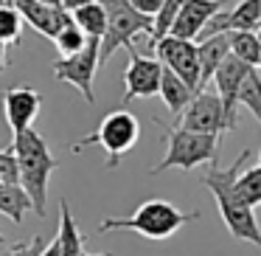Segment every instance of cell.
<instances>
[{
    "mask_svg": "<svg viewBox=\"0 0 261 256\" xmlns=\"http://www.w3.org/2000/svg\"><path fill=\"white\" fill-rule=\"evenodd\" d=\"M247 158H250V149H244L227 169H219L216 164H211L202 175V186L214 194L216 208H219V217L225 222L227 234L236 242H250L261 250V225L255 220V211L236 189V180L242 175Z\"/></svg>",
    "mask_w": 261,
    "mask_h": 256,
    "instance_id": "6da1fadb",
    "label": "cell"
},
{
    "mask_svg": "<svg viewBox=\"0 0 261 256\" xmlns=\"http://www.w3.org/2000/svg\"><path fill=\"white\" fill-rule=\"evenodd\" d=\"M12 149L17 155V164H20V186L25 189L31 200V208L37 211L40 217H45L48 211V183H51V175L57 169V158L51 155V147L48 141L34 130L17 132L12 141Z\"/></svg>",
    "mask_w": 261,
    "mask_h": 256,
    "instance_id": "7a4b0ae2",
    "label": "cell"
},
{
    "mask_svg": "<svg viewBox=\"0 0 261 256\" xmlns=\"http://www.w3.org/2000/svg\"><path fill=\"white\" fill-rule=\"evenodd\" d=\"M199 220V211H180L174 203H169V200H146V203H141L135 211H132L129 217H121V220H115V217H107V220H101V225H98V234H110V231H135L141 234V237L146 239H169L174 237L180 228H186L188 222Z\"/></svg>",
    "mask_w": 261,
    "mask_h": 256,
    "instance_id": "3957f363",
    "label": "cell"
},
{
    "mask_svg": "<svg viewBox=\"0 0 261 256\" xmlns=\"http://www.w3.org/2000/svg\"><path fill=\"white\" fill-rule=\"evenodd\" d=\"M163 138H166V155L158 166H152V175H160L166 169L191 172L197 166H211L219 160V135H205V132L171 127V130L163 132Z\"/></svg>",
    "mask_w": 261,
    "mask_h": 256,
    "instance_id": "277c9868",
    "label": "cell"
},
{
    "mask_svg": "<svg viewBox=\"0 0 261 256\" xmlns=\"http://www.w3.org/2000/svg\"><path fill=\"white\" fill-rule=\"evenodd\" d=\"M138 138H141V121L126 107H121V110H113V113L104 115L90 135L76 141L73 152H82L85 147H101L104 155H107V166L115 169L121 164V158L138 144Z\"/></svg>",
    "mask_w": 261,
    "mask_h": 256,
    "instance_id": "5b68a950",
    "label": "cell"
},
{
    "mask_svg": "<svg viewBox=\"0 0 261 256\" xmlns=\"http://www.w3.org/2000/svg\"><path fill=\"white\" fill-rule=\"evenodd\" d=\"M101 6L107 9V31H104L101 42H98V65L107 62L118 48L135 51L138 34L152 37L154 17L135 12L129 6V0H101Z\"/></svg>",
    "mask_w": 261,
    "mask_h": 256,
    "instance_id": "8992f818",
    "label": "cell"
},
{
    "mask_svg": "<svg viewBox=\"0 0 261 256\" xmlns=\"http://www.w3.org/2000/svg\"><path fill=\"white\" fill-rule=\"evenodd\" d=\"M98 42H101L98 37H87V45L82 48L79 54H73V57H59L51 68L54 76H57L59 82H65V85L76 87V90L85 96L87 104H96L93 76L101 68V65H98Z\"/></svg>",
    "mask_w": 261,
    "mask_h": 256,
    "instance_id": "52a82bcc",
    "label": "cell"
},
{
    "mask_svg": "<svg viewBox=\"0 0 261 256\" xmlns=\"http://www.w3.org/2000/svg\"><path fill=\"white\" fill-rule=\"evenodd\" d=\"M154 57L160 59L163 68H169L171 74H177L194 93L202 90L199 85V57H197V42L194 40H180V37H160L152 42Z\"/></svg>",
    "mask_w": 261,
    "mask_h": 256,
    "instance_id": "ba28073f",
    "label": "cell"
},
{
    "mask_svg": "<svg viewBox=\"0 0 261 256\" xmlns=\"http://www.w3.org/2000/svg\"><path fill=\"white\" fill-rule=\"evenodd\" d=\"M182 130L191 132H205V135H219L227 132V121H225V107H222L219 96L211 90H199L194 93V99L188 102V107L180 113V124Z\"/></svg>",
    "mask_w": 261,
    "mask_h": 256,
    "instance_id": "9c48e42d",
    "label": "cell"
},
{
    "mask_svg": "<svg viewBox=\"0 0 261 256\" xmlns=\"http://www.w3.org/2000/svg\"><path fill=\"white\" fill-rule=\"evenodd\" d=\"M160 76H163V65L158 57H141L138 51H129V65L124 71V104L135 102V99L158 96Z\"/></svg>",
    "mask_w": 261,
    "mask_h": 256,
    "instance_id": "30bf717a",
    "label": "cell"
},
{
    "mask_svg": "<svg viewBox=\"0 0 261 256\" xmlns=\"http://www.w3.org/2000/svg\"><path fill=\"white\" fill-rule=\"evenodd\" d=\"M3 110H6V124L12 135H17V132L34 127L37 115L42 110V96L34 87H6L3 90Z\"/></svg>",
    "mask_w": 261,
    "mask_h": 256,
    "instance_id": "8fae6325",
    "label": "cell"
},
{
    "mask_svg": "<svg viewBox=\"0 0 261 256\" xmlns=\"http://www.w3.org/2000/svg\"><path fill=\"white\" fill-rule=\"evenodd\" d=\"M250 65H244L242 59H236L230 54V57L225 59V62L216 68L214 74V82H216V96H219L222 107H225V121H227V132H233L239 127V85H242L244 74H247Z\"/></svg>",
    "mask_w": 261,
    "mask_h": 256,
    "instance_id": "7c38bea8",
    "label": "cell"
},
{
    "mask_svg": "<svg viewBox=\"0 0 261 256\" xmlns=\"http://www.w3.org/2000/svg\"><path fill=\"white\" fill-rule=\"evenodd\" d=\"M12 6L20 12L23 23H29L37 34L48 37V40H54L65 23H70L68 9L54 6V3H42V0H12Z\"/></svg>",
    "mask_w": 261,
    "mask_h": 256,
    "instance_id": "4fadbf2b",
    "label": "cell"
},
{
    "mask_svg": "<svg viewBox=\"0 0 261 256\" xmlns=\"http://www.w3.org/2000/svg\"><path fill=\"white\" fill-rule=\"evenodd\" d=\"M222 9L219 0H182L180 14L171 23V37H180V40H199V34L205 31V26L211 23L216 12Z\"/></svg>",
    "mask_w": 261,
    "mask_h": 256,
    "instance_id": "5bb4252c",
    "label": "cell"
},
{
    "mask_svg": "<svg viewBox=\"0 0 261 256\" xmlns=\"http://www.w3.org/2000/svg\"><path fill=\"white\" fill-rule=\"evenodd\" d=\"M258 23H261V0H242L230 12L219 9L211 17V23L205 26V31L199 34V40L211 34H225V31H255Z\"/></svg>",
    "mask_w": 261,
    "mask_h": 256,
    "instance_id": "9a60e30c",
    "label": "cell"
},
{
    "mask_svg": "<svg viewBox=\"0 0 261 256\" xmlns=\"http://www.w3.org/2000/svg\"><path fill=\"white\" fill-rule=\"evenodd\" d=\"M197 57H199V85H208L214 79L216 68L230 57V31L225 34H211V37H202L197 42Z\"/></svg>",
    "mask_w": 261,
    "mask_h": 256,
    "instance_id": "2e32d148",
    "label": "cell"
},
{
    "mask_svg": "<svg viewBox=\"0 0 261 256\" xmlns=\"http://www.w3.org/2000/svg\"><path fill=\"white\" fill-rule=\"evenodd\" d=\"M158 96L163 99L166 110H169L171 115H180L182 110L188 107V102L194 99V90L186 85V82L180 79L177 74H171L169 68H163V76H160V90Z\"/></svg>",
    "mask_w": 261,
    "mask_h": 256,
    "instance_id": "e0dca14e",
    "label": "cell"
},
{
    "mask_svg": "<svg viewBox=\"0 0 261 256\" xmlns=\"http://www.w3.org/2000/svg\"><path fill=\"white\" fill-rule=\"evenodd\" d=\"M59 250H62V256H82V250H85V237L79 234V228H76V220L73 214H70V205L68 200H59Z\"/></svg>",
    "mask_w": 261,
    "mask_h": 256,
    "instance_id": "ac0fdd59",
    "label": "cell"
},
{
    "mask_svg": "<svg viewBox=\"0 0 261 256\" xmlns=\"http://www.w3.org/2000/svg\"><path fill=\"white\" fill-rule=\"evenodd\" d=\"M70 17H73V23L87 37H98L101 40L104 31H107V9L101 6V0H93V3H85V6L73 9Z\"/></svg>",
    "mask_w": 261,
    "mask_h": 256,
    "instance_id": "d6986e66",
    "label": "cell"
},
{
    "mask_svg": "<svg viewBox=\"0 0 261 256\" xmlns=\"http://www.w3.org/2000/svg\"><path fill=\"white\" fill-rule=\"evenodd\" d=\"M25 211H31V200H29V194H25V189L0 183V214H6L14 225H20Z\"/></svg>",
    "mask_w": 261,
    "mask_h": 256,
    "instance_id": "ffe728a7",
    "label": "cell"
},
{
    "mask_svg": "<svg viewBox=\"0 0 261 256\" xmlns=\"http://www.w3.org/2000/svg\"><path fill=\"white\" fill-rule=\"evenodd\" d=\"M236 102L244 104L255 119H261V71L255 68V65H250L247 74H244L242 85H239Z\"/></svg>",
    "mask_w": 261,
    "mask_h": 256,
    "instance_id": "44dd1931",
    "label": "cell"
},
{
    "mask_svg": "<svg viewBox=\"0 0 261 256\" xmlns=\"http://www.w3.org/2000/svg\"><path fill=\"white\" fill-rule=\"evenodd\" d=\"M230 54L242 59L244 65H255L258 68L261 59V40L255 31H230Z\"/></svg>",
    "mask_w": 261,
    "mask_h": 256,
    "instance_id": "7402d4cb",
    "label": "cell"
},
{
    "mask_svg": "<svg viewBox=\"0 0 261 256\" xmlns=\"http://www.w3.org/2000/svg\"><path fill=\"white\" fill-rule=\"evenodd\" d=\"M0 42L3 45L23 42V17L12 3H0Z\"/></svg>",
    "mask_w": 261,
    "mask_h": 256,
    "instance_id": "603a6c76",
    "label": "cell"
},
{
    "mask_svg": "<svg viewBox=\"0 0 261 256\" xmlns=\"http://www.w3.org/2000/svg\"><path fill=\"white\" fill-rule=\"evenodd\" d=\"M51 42L57 45L59 57H73V54H79L82 48L87 45V34L73 23V17H70V23H65L62 29H59V34L54 37Z\"/></svg>",
    "mask_w": 261,
    "mask_h": 256,
    "instance_id": "cb8c5ba5",
    "label": "cell"
},
{
    "mask_svg": "<svg viewBox=\"0 0 261 256\" xmlns=\"http://www.w3.org/2000/svg\"><path fill=\"white\" fill-rule=\"evenodd\" d=\"M236 189L250 205H261V166H253V169H242L236 180Z\"/></svg>",
    "mask_w": 261,
    "mask_h": 256,
    "instance_id": "d4e9b609",
    "label": "cell"
},
{
    "mask_svg": "<svg viewBox=\"0 0 261 256\" xmlns=\"http://www.w3.org/2000/svg\"><path fill=\"white\" fill-rule=\"evenodd\" d=\"M180 6L182 0H163V6H160V12L154 14V29H152V42L160 40V37H166L171 31V23L177 20V14H180Z\"/></svg>",
    "mask_w": 261,
    "mask_h": 256,
    "instance_id": "484cf974",
    "label": "cell"
},
{
    "mask_svg": "<svg viewBox=\"0 0 261 256\" xmlns=\"http://www.w3.org/2000/svg\"><path fill=\"white\" fill-rule=\"evenodd\" d=\"M0 183L20 186V164H17V155H14L12 147L0 149Z\"/></svg>",
    "mask_w": 261,
    "mask_h": 256,
    "instance_id": "4316f807",
    "label": "cell"
},
{
    "mask_svg": "<svg viewBox=\"0 0 261 256\" xmlns=\"http://www.w3.org/2000/svg\"><path fill=\"white\" fill-rule=\"evenodd\" d=\"M129 6L135 9V12L146 14V17H154V14L160 12V6H163V0H129Z\"/></svg>",
    "mask_w": 261,
    "mask_h": 256,
    "instance_id": "83f0119b",
    "label": "cell"
},
{
    "mask_svg": "<svg viewBox=\"0 0 261 256\" xmlns=\"http://www.w3.org/2000/svg\"><path fill=\"white\" fill-rule=\"evenodd\" d=\"M40 256H62V250H59V237H54L51 242L40 250Z\"/></svg>",
    "mask_w": 261,
    "mask_h": 256,
    "instance_id": "f1b7e54d",
    "label": "cell"
},
{
    "mask_svg": "<svg viewBox=\"0 0 261 256\" xmlns=\"http://www.w3.org/2000/svg\"><path fill=\"white\" fill-rule=\"evenodd\" d=\"M85 3H93V0H62V9H68V12H73V9L85 6Z\"/></svg>",
    "mask_w": 261,
    "mask_h": 256,
    "instance_id": "f546056e",
    "label": "cell"
},
{
    "mask_svg": "<svg viewBox=\"0 0 261 256\" xmlns=\"http://www.w3.org/2000/svg\"><path fill=\"white\" fill-rule=\"evenodd\" d=\"M6 68H9V59H6V45L0 42V74H3Z\"/></svg>",
    "mask_w": 261,
    "mask_h": 256,
    "instance_id": "4dcf8cb0",
    "label": "cell"
},
{
    "mask_svg": "<svg viewBox=\"0 0 261 256\" xmlns=\"http://www.w3.org/2000/svg\"><path fill=\"white\" fill-rule=\"evenodd\" d=\"M82 256H113V253H87V250H82Z\"/></svg>",
    "mask_w": 261,
    "mask_h": 256,
    "instance_id": "1f68e13d",
    "label": "cell"
},
{
    "mask_svg": "<svg viewBox=\"0 0 261 256\" xmlns=\"http://www.w3.org/2000/svg\"><path fill=\"white\" fill-rule=\"evenodd\" d=\"M42 3H54V6H62V0H42Z\"/></svg>",
    "mask_w": 261,
    "mask_h": 256,
    "instance_id": "d6a6232c",
    "label": "cell"
},
{
    "mask_svg": "<svg viewBox=\"0 0 261 256\" xmlns=\"http://www.w3.org/2000/svg\"><path fill=\"white\" fill-rule=\"evenodd\" d=\"M255 37H258V40H261V23L255 26Z\"/></svg>",
    "mask_w": 261,
    "mask_h": 256,
    "instance_id": "836d02e7",
    "label": "cell"
},
{
    "mask_svg": "<svg viewBox=\"0 0 261 256\" xmlns=\"http://www.w3.org/2000/svg\"><path fill=\"white\" fill-rule=\"evenodd\" d=\"M3 242H6V237H3V231H0V248H3Z\"/></svg>",
    "mask_w": 261,
    "mask_h": 256,
    "instance_id": "e575fe53",
    "label": "cell"
},
{
    "mask_svg": "<svg viewBox=\"0 0 261 256\" xmlns=\"http://www.w3.org/2000/svg\"><path fill=\"white\" fill-rule=\"evenodd\" d=\"M258 166H261V155H258Z\"/></svg>",
    "mask_w": 261,
    "mask_h": 256,
    "instance_id": "d590c367",
    "label": "cell"
},
{
    "mask_svg": "<svg viewBox=\"0 0 261 256\" xmlns=\"http://www.w3.org/2000/svg\"><path fill=\"white\" fill-rule=\"evenodd\" d=\"M258 68H261V59H258Z\"/></svg>",
    "mask_w": 261,
    "mask_h": 256,
    "instance_id": "8d00e7d4",
    "label": "cell"
},
{
    "mask_svg": "<svg viewBox=\"0 0 261 256\" xmlns=\"http://www.w3.org/2000/svg\"><path fill=\"white\" fill-rule=\"evenodd\" d=\"M0 3H6V0H0Z\"/></svg>",
    "mask_w": 261,
    "mask_h": 256,
    "instance_id": "74e56055",
    "label": "cell"
},
{
    "mask_svg": "<svg viewBox=\"0 0 261 256\" xmlns=\"http://www.w3.org/2000/svg\"><path fill=\"white\" fill-rule=\"evenodd\" d=\"M6 3H12V0H6Z\"/></svg>",
    "mask_w": 261,
    "mask_h": 256,
    "instance_id": "f35d334b",
    "label": "cell"
},
{
    "mask_svg": "<svg viewBox=\"0 0 261 256\" xmlns=\"http://www.w3.org/2000/svg\"><path fill=\"white\" fill-rule=\"evenodd\" d=\"M258 121H261V119H258Z\"/></svg>",
    "mask_w": 261,
    "mask_h": 256,
    "instance_id": "ab89813d",
    "label": "cell"
}]
</instances>
